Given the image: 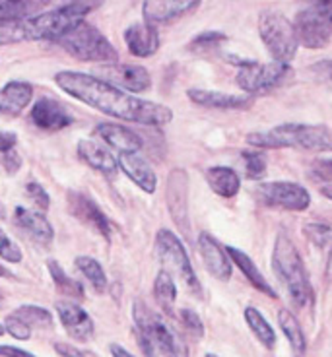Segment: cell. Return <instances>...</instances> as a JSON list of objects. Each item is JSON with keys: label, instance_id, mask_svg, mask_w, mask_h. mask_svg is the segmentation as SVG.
I'll use <instances>...</instances> for the list:
<instances>
[{"label": "cell", "instance_id": "1", "mask_svg": "<svg viewBox=\"0 0 332 357\" xmlns=\"http://www.w3.org/2000/svg\"><path fill=\"white\" fill-rule=\"evenodd\" d=\"M54 84L64 93L86 103L88 107L98 109L99 113H105L121 121L146 126H163L173 119V111L167 105L135 98L107 82L99 80L93 74L74 70L56 72Z\"/></svg>", "mask_w": 332, "mask_h": 357}, {"label": "cell", "instance_id": "2", "mask_svg": "<svg viewBox=\"0 0 332 357\" xmlns=\"http://www.w3.org/2000/svg\"><path fill=\"white\" fill-rule=\"evenodd\" d=\"M136 322V340L146 357H189L187 346L160 312L144 301H136L133 309Z\"/></svg>", "mask_w": 332, "mask_h": 357}, {"label": "cell", "instance_id": "3", "mask_svg": "<svg viewBox=\"0 0 332 357\" xmlns=\"http://www.w3.org/2000/svg\"><path fill=\"white\" fill-rule=\"evenodd\" d=\"M247 144L255 148H296L307 152H332V128L324 125H299L286 123L266 132L247 134Z\"/></svg>", "mask_w": 332, "mask_h": 357}, {"label": "cell", "instance_id": "4", "mask_svg": "<svg viewBox=\"0 0 332 357\" xmlns=\"http://www.w3.org/2000/svg\"><path fill=\"white\" fill-rule=\"evenodd\" d=\"M272 268H274V274L280 280V284L286 287L287 297L297 307H305L313 299L305 264L299 257V250L296 249L294 241L286 233H278V237H276L274 250H272Z\"/></svg>", "mask_w": 332, "mask_h": 357}, {"label": "cell", "instance_id": "5", "mask_svg": "<svg viewBox=\"0 0 332 357\" xmlns=\"http://www.w3.org/2000/svg\"><path fill=\"white\" fill-rule=\"evenodd\" d=\"M93 6L96 4L91 2H70L43 14H37L33 18L22 20L26 41H59L72 27L84 22Z\"/></svg>", "mask_w": 332, "mask_h": 357}, {"label": "cell", "instance_id": "6", "mask_svg": "<svg viewBox=\"0 0 332 357\" xmlns=\"http://www.w3.org/2000/svg\"><path fill=\"white\" fill-rule=\"evenodd\" d=\"M56 43L61 45L64 51H68L72 56L86 63L111 64L117 61V49L98 27L88 24L86 20L76 27H72Z\"/></svg>", "mask_w": 332, "mask_h": 357}, {"label": "cell", "instance_id": "7", "mask_svg": "<svg viewBox=\"0 0 332 357\" xmlns=\"http://www.w3.org/2000/svg\"><path fill=\"white\" fill-rule=\"evenodd\" d=\"M259 33L264 47L276 63L287 64L297 53V37L294 24L276 10H264L259 16Z\"/></svg>", "mask_w": 332, "mask_h": 357}, {"label": "cell", "instance_id": "8", "mask_svg": "<svg viewBox=\"0 0 332 357\" xmlns=\"http://www.w3.org/2000/svg\"><path fill=\"white\" fill-rule=\"evenodd\" d=\"M292 24L297 43L307 49H324L332 41V0L315 2L299 10Z\"/></svg>", "mask_w": 332, "mask_h": 357}, {"label": "cell", "instance_id": "9", "mask_svg": "<svg viewBox=\"0 0 332 357\" xmlns=\"http://www.w3.org/2000/svg\"><path fill=\"white\" fill-rule=\"evenodd\" d=\"M156 247H158V255L160 260L165 266V272H175L177 278L185 286L189 287V291L202 297V286H200V280H198L195 268L190 264L189 255L183 247V241L169 229H160L156 235Z\"/></svg>", "mask_w": 332, "mask_h": 357}, {"label": "cell", "instance_id": "10", "mask_svg": "<svg viewBox=\"0 0 332 357\" xmlns=\"http://www.w3.org/2000/svg\"><path fill=\"white\" fill-rule=\"evenodd\" d=\"M289 74H292L289 64L276 63V61L261 64L249 61L245 66L239 68L235 82L249 96H259V93H266V91H272V89L282 86Z\"/></svg>", "mask_w": 332, "mask_h": 357}, {"label": "cell", "instance_id": "11", "mask_svg": "<svg viewBox=\"0 0 332 357\" xmlns=\"http://www.w3.org/2000/svg\"><path fill=\"white\" fill-rule=\"evenodd\" d=\"M259 202L270 208H282L287 212H303L311 204V195L305 187L292 181H269L255 188Z\"/></svg>", "mask_w": 332, "mask_h": 357}, {"label": "cell", "instance_id": "12", "mask_svg": "<svg viewBox=\"0 0 332 357\" xmlns=\"http://www.w3.org/2000/svg\"><path fill=\"white\" fill-rule=\"evenodd\" d=\"M99 80L107 82L115 88L123 89L126 93H140V91H146L152 86V76L150 72L146 70L144 66H138V64H103L99 68L98 76Z\"/></svg>", "mask_w": 332, "mask_h": 357}, {"label": "cell", "instance_id": "13", "mask_svg": "<svg viewBox=\"0 0 332 357\" xmlns=\"http://www.w3.org/2000/svg\"><path fill=\"white\" fill-rule=\"evenodd\" d=\"M165 200H167V208H169V214L175 225L179 227L183 237H189V181H187V173L183 169H175L169 173L167 188H165Z\"/></svg>", "mask_w": 332, "mask_h": 357}, {"label": "cell", "instance_id": "14", "mask_svg": "<svg viewBox=\"0 0 332 357\" xmlns=\"http://www.w3.org/2000/svg\"><path fill=\"white\" fill-rule=\"evenodd\" d=\"M68 208L70 214L86 227H90L91 231L103 235L105 239L111 237L113 225L107 220V215L101 212V208L93 202V198L88 197L86 192H76V190L68 192Z\"/></svg>", "mask_w": 332, "mask_h": 357}, {"label": "cell", "instance_id": "15", "mask_svg": "<svg viewBox=\"0 0 332 357\" xmlns=\"http://www.w3.org/2000/svg\"><path fill=\"white\" fill-rule=\"evenodd\" d=\"M29 116H31V123L37 128L47 130V132L63 130V128H66V126H70L74 123V116H72L70 111L64 107L61 101L51 98L37 99Z\"/></svg>", "mask_w": 332, "mask_h": 357}, {"label": "cell", "instance_id": "16", "mask_svg": "<svg viewBox=\"0 0 332 357\" xmlns=\"http://www.w3.org/2000/svg\"><path fill=\"white\" fill-rule=\"evenodd\" d=\"M198 252H200L210 276H214L220 282H227L232 278L234 274L232 260L227 257L224 247H220V243L216 241L212 235H208V233L198 235Z\"/></svg>", "mask_w": 332, "mask_h": 357}, {"label": "cell", "instance_id": "17", "mask_svg": "<svg viewBox=\"0 0 332 357\" xmlns=\"http://www.w3.org/2000/svg\"><path fill=\"white\" fill-rule=\"evenodd\" d=\"M200 6L198 0H148L142 4V14L146 24L156 27V24H169Z\"/></svg>", "mask_w": 332, "mask_h": 357}, {"label": "cell", "instance_id": "18", "mask_svg": "<svg viewBox=\"0 0 332 357\" xmlns=\"http://www.w3.org/2000/svg\"><path fill=\"white\" fill-rule=\"evenodd\" d=\"M56 312H59V319L63 322L64 331L68 332L72 338L78 340V342L91 340V336H93V321L80 305L61 301V303H56Z\"/></svg>", "mask_w": 332, "mask_h": 357}, {"label": "cell", "instance_id": "19", "mask_svg": "<svg viewBox=\"0 0 332 357\" xmlns=\"http://www.w3.org/2000/svg\"><path fill=\"white\" fill-rule=\"evenodd\" d=\"M117 161L119 169L123 171L140 190L148 192V195L156 192V187H158L156 171L152 169V165L144 160L142 155H138V153H121Z\"/></svg>", "mask_w": 332, "mask_h": 357}, {"label": "cell", "instance_id": "20", "mask_svg": "<svg viewBox=\"0 0 332 357\" xmlns=\"http://www.w3.org/2000/svg\"><path fill=\"white\" fill-rule=\"evenodd\" d=\"M96 134L109 148L121 153H138L142 148V138L126 126L115 125V123H101L96 126Z\"/></svg>", "mask_w": 332, "mask_h": 357}, {"label": "cell", "instance_id": "21", "mask_svg": "<svg viewBox=\"0 0 332 357\" xmlns=\"http://www.w3.org/2000/svg\"><path fill=\"white\" fill-rule=\"evenodd\" d=\"M14 223L18 225L22 231H26L31 239H36L37 243L49 245V243L53 241L54 229L43 212L18 206L16 212H14Z\"/></svg>", "mask_w": 332, "mask_h": 357}, {"label": "cell", "instance_id": "22", "mask_svg": "<svg viewBox=\"0 0 332 357\" xmlns=\"http://www.w3.org/2000/svg\"><path fill=\"white\" fill-rule=\"evenodd\" d=\"M125 43L135 56L148 59L158 53L160 36H158V29L150 24H133L125 29Z\"/></svg>", "mask_w": 332, "mask_h": 357}, {"label": "cell", "instance_id": "23", "mask_svg": "<svg viewBox=\"0 0 332 357\" xmlns=\"http://www.w3.org/2000/svg\"><path fill=\"white\" fill-rule=\"evenodd\" d=\"M187 98L208 109H247L252 105V99L249 96H234V93H224V91H214V89H189Z\"/></svg>", "mask_w": 332, "mask_h": 357}, {"label": "cell", "instance_id": "24", "mask_svg": "<svg viewBox=\"0 0 332 357\" xmlns=\"http://www.w3.org/2000/svg\"><path fill=\"white\" fill-rule=\"evenodd\" d=\"M78 158L84 163H88L91 169L103 173L105 177H115L119 171V161L113 155V152H109L107 148L99 146L93 140H80L78 142Z\"/></svg>", "mask_w": 332, "mask_h": 357}, {"label": "cell", "instance_id": "25", "mask_svg": "<svg viewBox=\"0 0 332 357\" xmlns=\"http://www.w3.org/2000/svg\"><path fill=\"white\" fill-rule=\"evenodd\" d=\"M33 99V86L27 82H8L0 89V115L18 116Z\"/></svg>", "mask_w": 332, "mask_h": 357}, {"label": "cell", "instance_id": "26", "mask_svg": "<svg viewBox=\"0 0 332 357\" xmlns=\"http://www.w3.org/2000/svg\"><path fill=\"white\" fill-rule=\"evenodd\" d=\"M225 252H227L229 260H234L235 266L241 270L243 276L251 282L255 289H259L261 294L269 295V297H272V299H276V297H278V295H276V291H274V289L270 287L269 282H266V278L262 276V272L259 270V266L252 262V259L249 257V255H247V252L235 249V247H225Z\"/></svg>", "mask_w": 332, "mask_h": 357}, {"label": "cell", "instance_id": "27", "mask_svg": "<svg viewBox=\"0 0 332 357\" xmlns=\"http://www.w3.org/2000/svg\"><path fill=\"white\" fill-rule=\"evenodd\" d=\"M206 183L218 197L234 198L241 188V178L237 171L224 165H216L206 171Z\"/></svg>", "mask_w": 332, "mask_h": 357}, {"label": "cell", "instance_id": "28", "mask_svg": "<svg viewBox=\"0 0 332 357\" xmlns=\"http://www.w3.org/2000/svg\"><path fill=\"white\" fill-rule=\"evenodd\" d=\"M278 324L280 328H282V332H284V336L287 338V342H289L292 349H294V354L299 357L303 356L307 349V342L296 317L287 311V309H282V311L278 312Z\"/></svg>", "mask_w": 332, "mask_h": 357}, {"label": "cell", "instance_id": "29", "mask_svg": "<svg viewBox=\"0 0 332 357\" xmlns=\"http://www.w3.org/2000/svg\"><path fill=\"white\" fill-rule=\"evenodd\" d=\"M245 322L249 324L251 332L257 336V340L261 342L264 348L272 349L276 346V334H274V328L270 326L269 321L262 317L259 309L247 307V309H245Z\"/></svg>", "mask_w": 332, "mask_h": 357}, {"label": "cell", "instance_id": "30", "mask_svg": "<svg viewBox=\"0 0 332 357\" xmlns=\"http://www.w3.org/2000/svg\"><path fill=\"white\" fill-rule=\"evenodd\" d=\"M74 264H76V268L80 270L84 278L90 282L91 286L96 287V291H105V287H107V276H105V270H103V266L99 264L98 260L84 255V257H76Z\"/></svg>", "mask_w": 332, "mask_h": 357}, {"label": "cell", "instance_id": "31", "mask_svg": "<svg viewBox=\"0 0 332 357\" xmlns=\"http://www.w3.org/2000/svg\"><path fill=\"white\" fill-rule=\"evenodd\" d=\"M47 268H49V274L53 278L54 286H56V289H59L61 294L70 295V297H84V287H82L80 282L72 280L56 260H49V262H47Z\"/></svg>", "mask_w": 332, "mask_h": 357}, {"label": "cell", "instance_id": "32", "mask_svg": "<svg viewBox=\"0 0 332 357\" xmlns=\"http://www.w3.org/2000/svg\"><path fill=\"white\" fill-rule=\"evenodd\" d=\"M153 297H156V301L162 305L165 311H169L171 305L175 303V299H177V286H175V282H173L169 272L162 270L156 276V282H153Z\"/></svg>", "mask_w": 332, "mask_h": 357}, {"label": "cell", "instance_id": "33", "mask_svg": "<svg viewBox=\"0 0 332 357\" xmlns=\"http://www.w3.org/2000/svg\"><path fill=\"white\" fill-rule=\"evenodd\" d=\"M14 317H18L20 321H24L29 328H49L53 324V317L51 312L43 309V307H36V305H22L16 311L12 312Z\"/></svg>", "mask_w": 332, "mask_h": 357}, {"label": "cell", "instance_id": "34", "mask_svg": "<svg viewBox=\"0 0 332 357\" xmlns=\"http://www.w3.org/2000/svg\"><path fill=\"white\" fill-rule=\"evenodd\" d=\"M39 6V2H20V0H0V24L26 20L27 14Z\"/></svg>", "mask_w": 332, "mask_h": 357}, {"label": "cell", "instance_id": "35", "mask_svg": "<svg viewBox=\"0 0 332 357\" xmlns=\"http://www.w3.org/2000/svg\"><path fill=\"white\" fill-rule=\"evenodd\" d=\"M243 161L249 178H261L266 173V158L262 152H243Z\"/></svg>", "mask_w": 332, "mask_h": 357}, {"label": "cell", "instance_id": "36", "mask_svg": "<svg viewBox=\"0 0 332 357\" xmlns=\"http://www.w3.org/2000/svg\"><path fill=\"white\" fill-rule=\"evenodd\" d=\"M303 235L317 247H326L329 241H332V229L324 223H307Z\"/></svg>", "mask_w": 332, "mask_h": 357}, {"label": "cell", "instance_id": "37", "mask_svg": "<svg viewBox=\"0 0 332 357\" xmlns=\"http://www.w3.org/2000/svg\"><path fill=\"white\" fill-rule=\"evenodd\" d=\"M225 41L224 33H218V31H208V33H200L193 39V43L189 45V49L197 51V53H208L212 51L214 47L222 45Z\"/></svg>", "mask_w": 332, "mask_h": 357}, {"label": "cell", "instance_id": "38", "mask_svg": "<svg viewBox=\"0 0 332 357\" xmlns=\"http://www.w3.org/2000/svg\"><path fill=\"white\" fill-rule=\"evenodd\" d=\"M22 41H26L24 39V29H22V20L0 24V45L22 43Z\"/></svg>", "mask_w": 332, "mask_h": 357}, {"label": "cell", "instance_id": "39", "mask_svg": "<svg viewBox=\"0 0 332 357\" xmlns=\"http://www.w3.org/2000/svg\"><path fill=\"white\" fill-rule=\"evenodd\" d=\"M179 322L183 324V328L193 334L195 338H202L204 334V326H202V321L198 319V314L190 309H181L179 311Z\"/></svg>", "mask_w": 332, "mask_h": 357}, {"label": "cell", "instance_id": "40", "mask_svg": "<svg viewBox=\"0 0 332 357\" xmlns=\"http://www.w3.org/2000/svg\"><path fill=\"white\" fill-rule=\"evenodd\" d=\"M0 257L4 260H8V262H14V264L22 262V257H24L22 249L2 229H0Z\"/></svg>", "mask_w": 332, "mask_h": 357}, {"label": "cell", "instance_id": "41", "mask_svg": "<svg viewBox=\"0 0 332 357\" xmlns=\"http://www.w3.org/2000/svg\"><path fill=\"white\" fill-rule=\"evenodd\" d=\"M4 331L8 332L10 336H14L16 340H29V336H31V328L24 321H20L18 317H14V314L6 317Z\"/></svg>", "mask_w": 332, "mask_h": 357}, {"label": "cell", "instance_id": "42", "mask_svg": "<svg viewBox=\"0 0 332 357\" xmlns=\"http://www.w3.org/2000/svg\"><path fill=\"white\" fill-rule=\"evenodd\" d=\"M26 192L27 197L31 198L33 202H36V206L41 210V212H45L47 208H49V204H51V200H49V195H47V190L39 183H27L26 187Z\"/></svg>", "mask_w": 332, "mask_h": 357}, {"label": "cell", "instance_id": "43", "mask_svg": "<svg viewBox=\"0 0 332 357\" xmlns=\"http://www.w3.org/2000/svg\"><path fill=\"white\" fill-rule=\"evenodd\" d=\"M309 70H311V74L317 80L332 86V61H321V63L313 64Z\"/></svg>", "mask_w": 332, "mask_h": 357}, {"label": "cell", "instance_id": "44", "mask_svg": "<svg viewBox=\"0 0 332 357\" xmlns=\"http://www.w3.org/2000/svg\"><path fill=\"white\" fill-rule=\"evenodd\" d=\"M313 175L319 178H324V181H331L332 178V160L315 161Z\"/></svg>", "mask_w": 332, "mask_h": 357}, {"label": "cell", "instance_id": "45", "mask_svg": "<svg viewBox=\"0 0 332 357\" xmlns=\"http://www.w3.org/2000/svg\"><path fill=\"white\" fill-rule=\"evenodd\" d=\"M2 158H4V167H6L8 173H16L22 167V158H20L16 150H10V152L2 153Z\"/></svg>", "mask_w": 332, "mask_h": 357}, {"label": "cell", "instance_id": "46", "mask_svg": "<svg viewBox=\"0 0 332 357\" xmlns=\"http://www.w3.org/2000/svg\"><path fill=\"white\" fill-rule=\"evenodd\" d=\"M54 349H56V354L61 357H84L82 349L74 348V346L66 344V342H56V344H54Z\"/></svg>", "mask_w": 332, "mask_h": 357}, {"label": "cell", "instance_id": "47", "mask_svg": "<svg viewBox=\"0 0 332 357\" xmlns=\"http://www.w3.org/2000/svg\"><path fill=\"white\" fill-rule=\"evenodd\" d=\"M16 142H18L16 134L2 132V130H0V153H6V152H10V150H14Z\"/></svg>", "mask_w": 332, "mask_h": 357}, {"label": "cell", "instance_id": "48", "mask_svg": "<svg viewBox=\"0 0 332 357\" xmlns=\"http://www.w3.org/2000/svg\"><path fill=\"white\" fill-rule=\"evenodd\" d=\"M0 356H4V357H36V356H31L29 351H26V349L14 348V346H0Z\"/></svg>", "mask_w": 332, "mask_h": 357}, {"label": "cell", "instance_id": "49", "mask_svg": "<svg viewBox=\"0 0 332 357\" xmlns=\"http://www.w3.org/2000/svg\"><path fill=\"white\" fill-rule=\"evenodd\" d=\"M109 349H111L113 357H135L133 354H128V349H125L123 346H119V344H113Z\"/></svg>", "mask_w": 332, "mask_h": 357}, {"label": "cell", "instance_id": "50", "mask_svg": "<svg viewBox=\"0 0 332 357\" xmlns=\"http://www.w3.org/2000/svg\"><path fill=\"white\" fill-rule=\"evenodd\" d=\"M321 195L332 200V183H329V185H324V187L321 188Z\"/></svg>", "mask_w": 332, "mask_h": 357}, {"label": "cell", "instance_id": "51", "mask_svg": "<svg viewBox=\"0 0 332 357\" xmlns=\"http://www.w3.org/2000/svg\"><path fill=\"white\" fill-rule=\"evenodd\" d=\"M326 272H329V276L332 278V250H331V257H329V262H326Z\"/></svg>", "mask_w": 332, "mask_h": 357}, {"label": "cell", "instance_id": "52", "mask_svg": "<svg viewBox=\"0 0 332 357\" xmlns=\"http://www.w3.org/2000/svg\"><path fill=\"white\" fill-rule=\"evenodd\" d=\"M6 276H10V272L4 266H0V278H6Z\"/></svg>", "mask_w": 332, "mask_h": 357}, {"label": "cell", "instance_id": "53", "mask_svg": "<svg viewBox=\"0 0 332 357\" xmlns=\"http://www.w3.org/2000/svg\"><path fill=\"white\" fill-rule=\"evenodd\" d=\"M4 215V208H2V204H0V218Z\"/></svg>", "mask_w": 332, "mask_h": 357}, {"label": "cell", "instance_id": "54", "mask_svg": "<svg viewBox=\"0 0 332 357\" xmlns=\"http://www.w3.org/2000/svg\"><path fill=\"white\" fill-rule=\"evenodd\" d=\"M2 334H4V326L0 324V336H2Z\"/></svg>", "mask_w": 332, "mask_h": 357}, {"label": "cell", "instance_id": "55", "mask_svg": "<svg viewBox=\"0 0 332 357\" xmlns=\"http://www.w3.org/2000/svg\"><path fill=\"white\" fill-rule=\"evenodd\" d=\"M204 357H218V356H214V354H206V356Z\"/></svg>", "mask_w": 332, "mask_h": 357}, {"label": "cell", "instance_id": "56", "mask_svg": "<svg viewBox=\"0 0 332 357\" xmlns=\"http://www.w3.org/2000/svg\"><path fill=\"white\" fill-rule=\"evenodd\" d=\"M0 303H2V295H0Z\"/></svg>", "mask_w": 332, "mask_h": 357}]
</instances>
